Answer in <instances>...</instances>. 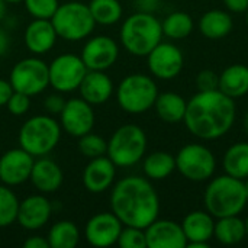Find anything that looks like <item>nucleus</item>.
<instances>
[{
    "label": "nucleus",
    "instance_id": "4be33fe9",
    "mask_svg": "<svg viewBox=\"0 0 248 248\" xmlns=\"http://www.w3.org/2000/svg\"><path fill=\"white\" fill-rule=\"evenodd\" d=\"M29 180L39 193L48 195L57 192L61 187L64 174L61 167L54 160L39 157L33 163Z\"/></svg>",
    "mask_w": 248,
    "mask_h": 248
},
{
    "label": "nucleus",
    "instance_id": "cd10ccee",
    "mask_svg": "<svg viewBox=\"0 0 248 248\" xmlns=\"http://www.w3.org/2000/svg\"><path fill=\"white\" fill-rule=\"evenodd\" d=\"M222 169L225 174L240 180L248 179V142L232 144L222 157Z\"/></svg>",
    "mask_w": 248,
    "mask_h": 248
},
{
    "label": "nucleus",
    "instance_id": "f704fd0d",
    "mask_svg": "<svg viewBox=\"0 0 248 248\" xmlns=\"http://www.w3.org/2000/svg\"><path fill=\"white\" fill-rule=\"evenodd\" d=\"M116 244L121 248H147L145 230L124 225Z\"/></svg>",
    "mask_w": 248,
    "mask_h": 248
},
{
    "label": "nucleus",
    "instance_id": "2eb2a0df",
    "mask_svg": "<svg viewBox=\"0 0 248 248\" xmlns=\"http://www.w3.org/2000/svg\"><path fill=\"white\" fill-rule=\"evenodd\" d=\"M80 57L87 70L106 71L116 62L119 57V46L116 41L110 36H93L84 44Z\"/></svg>",
    "mask_w": 248,
    "mask_h": 248
},
{
    "label": "nucleus",
    "instance_id": "a18cd8bd",
    "mask_svg": "<svg viewBox=\"0 0 248 248\" xmlns=\"http://www.w3.org/2000/svg\"><path fill=\"white\" fill-rule=\"evenodd\" d=\"M244 129H246V132H247L248 135V112L247 115H246V118H244Z\"/></svg>",
    "mask_w": 248,
    "mask_h": 248
},
{
    "label": "nucleus",
    "instance_id": "f03ea898",
    "mask_svg": "<svg viewBox=\"0 0 248 248\" xmlns=\"http://www.w3.org/2000/svg\"><path fill=\"white\" fill-rule=\"evenodd\" d=\"M110 211L124 225L147 228L160 214V198L150 179L128 176L116 182L110 193Z\"/></svg>",
    "mask_w": 248,
    "mask_h": 248
},
{
    "label": "nucleus",
    "instance_id": "49530a36",
    "mask_svg": "<svg viewBox=\"0 0 248 248\" xmlns=\"http://www.w3.org/2000/svg\"><path fill=\"white\" fill-rule=\"evenodd\" d=\"M244 187H246V195H247V201H248V179L244 180Z\"/></svg>",
    "mask_w": 248,
    "mask_h": 248
},
{
    "label": "nucleus",
    "instance_id": "c756f323",
    "mask_svg": "<svg viewBox=\"0 0 248 248\" xmlns=\"http://www.w3.org/2000/svg\"><path fill=\"white\" fill-rule=\"evenodd\" d=\"M49 248H76L80 241L78 227L67 219L55 222L46 237Z\"/></svg>",
    "mask_w": 248,
    "mask_h": 248
},
{
    "label": "nucleus",
    "instance_id": "f8f14e48",
    "mask_svg": "<svg viewBox=\"0 0 248 248\" xmlns=\"http://www.w3.org/2000/svg\"><path fill=\"white\" fill-rule=\"evenodd\" d=\"M147 65L155 78L173 80L185 67V55L177 45L161 41L147 55Z\"/></svg>",
    "mask_w": 248,
    "mask_h": 248
},
{
    "label": "nucleus",
    "instance_id": "39448f33",
    "mask_svg": "<svg viewBox=\"0 0 248 248\" xmlns=\"http://www.w3.org/2000/svg\"><path fill=\"white\" fill-rule=\"evenodd\" d=\"M61 125L48 115H36L25 121L19 131V147L33 157L49 154L60 142Z\"/></svg>",
    "mask_w": 248,
    "mask_h": 248
},
{
    "label": "nucleus",
    "instance_id": "9d476101",
    "mask_svg": "<svg viewBox=\"0 0 248 248\" xmlns=\"http://www.w3.org/2000/svg\"><path fill=\"white\" fill-rule=\"evenodd\" d=\"M9 81L13 90L31 97L36 96L49 86L48 64L36 57L23 58L13 65Z\"/></svg>",
    "mask_w": 248,
    "mask_h": 248
},
{
    "label": "nucleus",
    "instance_id": "dca6fc26",
    "mask_svg": "<svg viewBox=\"0 0 248 248\" xmlns=\"http://www.w3.org/2000/svg\"><path fill=\"white\" fill-rule=\"evenodd\" d=\"M35 157L23 148H12L0 157V182L6 186H19L29 180Z\"/></svg>",
    "mask_w": 248,
    "mask_h": 248
},
{
    "label": "nucleus",
    "instance_id": "412c9836",
    "mask_svg": "<svg viewBox=\"0 0 248 248\" xmlns=\"http://www.w3.org/2000/svg\"><path fill=\"white\" fill-rule=\"evenodd\" d=\"M57 32L51 19H33L25 29V45L33 55L51 51L57 42Z\"/></svg>",
    "mask_w": 248,
    "mask_h": 248
},
{
    "label": "nucleus",
    "instance_id": "c03bdc74",
    "mask_svg": "<svg viewBox=\"0 0 248 248\" xmlns=\"http://www.w3.org/2000/svg\"><path fill=\"white\" fill-rule=\"evenodd\" d=\"M6 16V0H0V20Z\"/></svg>",
    "mask_w": 248,
    "mask_h": 248
},
{
    "label": "nucleus",
    "instance_id": "9b49d317",
    "mask_svg": "<svg viewBox=\"0 0 248 248\" xmlns=\"http://www.w3.org/2000/svg\"><path fill=\"white\" fill-rule=\"evenodd\" d=\"M48 71L49 86L58 93H70L78 90L89 70L80 55L61 54L48 64Z\"/></svg>",
    "mask_w": 248,
    "mask_h": 248
},
{
    "label": "nucleus",
    "instance_id": "c85d7f7f",
    "mask_svg": "<svg viewBox=\"0 0 248 248\" xmlns=\"http://www.w3.org/2000/svg\"><path fill=\"white\" fill-rule=\"evenodd\" d=\"M142 170L150 180H164L176 170V157L167 151H154L144 158Z\"/></svg>",
    "mask_w": 248,
    "mask_h": 248
},
{
    "label": "nucleus",
    "instance_id": "79ce46f5",
    "mask_svg": "<svg viewBox=\"0 0 248 248\" xmlns=\"http://www.w3.org/2000/svg\"><path fill=\"white\" fill-rule=\"evenodd\" d=\"M25 248H49V243L46 238L35 235V237H29L25 243H23Z\"/></svg>",
    "mask_w": 248,
    "mask_h": 248
},
{
    "label": "nucleus",
    "instance_id": "c9c22d12",
    "mask_svg": "<svg viewBox=\"0 0 248 248\" xmlns=\"http://www.w3.org/2000/svg\"><path fill=\"white\" fill-rule=\"evenodd\" d=\"M28 13L33 19H51L58 9V0H23Z\"/></svg>",
    "mask_w": 248,
    "mask_h": 248
},
{
    "label": "nucleus",
    "instance_id": "ea45409f",
    "mask_svg": "<svg viewBox=\"0 0 248 248\" xmlns=\"http://www.w3.org/2000/svg\"><path fill=\"white\" fill-rule=\"evenodd\" d=\"M222 3L230 13H246L248 9V0H222Z\"/></svg>",
    "mask_w": 248,
    "mask_h": 248
},
{
    "label": "nucleus",
    "instance_id": "aec40b11",
    "mask_svg": "<svg viewBox=\"0 0 248 248\" xmlns=\"http://www.w3.org/2000/svg\"><path fill=\"white\" fill-rule=\"evenodd\" d=\"M116 177V166L109 157H96L89 161L83 171V185L90 193H103Z\"/></svg>",
    "mask_w": 248,
    "mask_h": 248
},
{
    "label": "nucleus",
    "instance_id": "4468645a",
    "mask_svg": "<svg viewBox=\"0 0 248 248\" xmlns=\"http://www.w3.org/2000/svg\"><path fill=\"white\" fill-rule=\"evenodd\" d=\"M122 228L124 224L112 211L99 212L87 221L84 227V237L86 241L93 247H110L118 243Z\"/></svg>",
    "mask_w": 248,
    "mask_h": 248
},
{
    "label": "nucleus",
    "instance_id": "a878e982",
    "mask_svg": "<svg viewBox=\"0 0 248 248\" xmlns=\"http://www.w3.org/2000/svg\"><path fill=\"white\" fill-rule=\"evenodd\" d=\"M187 102L185 97L176 92H164L158 93L154 109L158 118L166 124H179L183 122L186 115Z\"/></svg>",
    "mask_w": 248,
    "mask_h": 248
},
{
    "label": "nucleus",
    "instance_id": "de8ad7c7",
    "mask_svg": "<svg viewBox=\"0 0 248 248\" xmlns=\"http://www.w3.org/2000/svg\"><path fill=\"white\" fill-rule=\"evenodd\" d=\"M23 0H6V3H20Z\"/></svg>",
    "mask_w": 248,
    "mask_h": 248
},
{
    "label": "nucleus",
    "instance_id": "e433bc0d",
    "mask_svg": "<svg viewBox=\"0 0 248 248\" xmlns=\"http://www.w3.org/2000/svg\"><path fill=\"white\" fill-rule=\"evenodd\" d=\"M6 108H7L9 113H12L15 116H22L31 108V96L13 90L12 96L9 97V100L6 103Z\"/></svg>",
    "mask_w": 248,
    "mask_h": 248
},
{
    "label": "nucleus",
    "instance_id": "b1692460",
    "mask_svg": "<svg viewBox=\"0 0 248 248\" xmlns=\"http://www.w3.org/2000/svg\"><path fill=\"white\" fill-rule=\"evenodd\" d=\"M199 32L212 41L222 39L228 36L234 28V20L231 13L225 9H212L205 12L198 23Z\"/></svg>",
    "mask_w": 248,
    "mask_h": 248
},
{
    "label": "nucleus",
    "instance_id": "f3484780",
    "mask_svg": "<svg viewBox=\"0 0 248 248\" xmlns=\"http://www.w3.org/2000/svg\"><path fill=\"white\" fill-rule=\"evenodd\" d=\"M147 248H186L187 240L182 224L171 219H155L145 228Z\"/></svg>",
    "mask_w": 248,
    "mask_h": 248
},
{
    "label": "nucleus",
    "instance_id": "37998d69",
    "mask_svg": "<svg viewBox=\"0 0 248 248\" xmlns=\"http://www.w3.org/2000/svg\"><path fill=\"white\" fill-rule=\"evenodd\" d=\"M9 45H10V41H9L7 33H6L3 29H0V57L4 55V54L7 52Z\"/></svg>",
    "mask_w": 248,
    "mask_h": 248
},
{
    "label": "nucleus",
    "instance_id": "ddd939ff",
    "mask_svg": "<svg viewBox=\"0 0 248 248\" xmlns=\"http://www.w3.org/2000/svg\"><path fill=\"white\" fill-rule=\"evenodd\" d=\"M61 128L71 137L80 138L92 132L94 126V112L89 102L81 97H74L65 102L60 113Z\"/></svg>",
    "mask_w": 248,
    "mask_h": 248
},
{
    "label": "nucleus",
    "instance_id": "423d86ee",
    "mask_svg": "<svg viewBox=\"0 0 248 248\" xmlns=\"http://www.w3.org/2000/svg\"><path fill=\"white\" fill-rule=\"evenodd\" d=\"M158 96V87L153 77L134 73L122 78L116 89V100L122 110L131 115H140L154 108Z\"/></svg>",
    "mask_w": 248,
    "mask_h": 248
},
{
    "label": "nucleus",
    "instance_id": "4c0bfd02",
    "mask_svg": "<svg viewBox=\"0 0 248 248\" xmlns=\"http://www.w3.org/2000/svg\"><path fill=\"white\" fill-rule=\"evenodd\" d=\"M218 81H219V74H217L214 70H202L196 76V87L198 92H209V90H217L218 89Z\"/></svg>",
    "mask_w": 248,
    "mask_h": 248
},
{
    "label": "nucleus",
    "instance_id": "393cba45",
    "mask_svg": "<svg viewBox=\"0 0 248 248\" xmlns=\"http://www.w3.org/2000/svg\"><path fill=\"white\" fill-rule=\"evenodd\" d=\"M218 90L237 100L248 93V67L244 64H232L219 74Z\"/></svg>",
    "mask_w": 248,
    "mask_h": 248
},
{
    "label": "nucleus",
    "instance_id": "7c9ffc66",
    "mask_svg": "<svg viewBox=\"0 0 248 248\" xmlns=\"http://www.w3.org/2000/svg\"><path fill=\"white\" fill-rule=\"evenodd\" d=\"M161 28L164 36L179 41L187 38L193 32L195 23L189 13L177 10L166 16V19L161 22Z\"/></svg>",
    "mask_w": 248,
    "mask_h": 248
},
{
    "label": "nucleus",
    "instance_id": "8fccbe9b",
    "mask_svg": "<svg viewBox=\"0 0 248 248\" xmlns=\"http://www.w3.org/2000/svg\"><path fill=\"white\" fill-rule=\"evenodd\" d=\"M246 230H247V237H248V218L246 219Z\"/></svg>",
    "mask_w": 248,
    "mask_h": 248
},
{
    "label": "nucleus",
    "instance_id": "473e14b6",
    "mask_svg": "<svg viewBox=\"0 0 248 248\" xmlns=\"http://www.w3.org/2000/svg\"><path fill=\"white\" fill-rule=\"evenodd\" d=\"M19 199L10 189V186L0 185V228H6L16 222Z\"/></svg>",
    "mask_w": 248,
    "mask_h": 248
},
{
    "label": "nucleus",
    "instance_id": "6e6552de",
    "mask_svg": "<svg viewBox=\"0 0 248 248\" xmlns=\"http://www.w3.org/2000/svg\"><path fill=\"white\" fill-rule=\"evenodd\" d=\"M51 22L58 38L71 42L86 39L96 26L89 4L81 1H67L60 4L51 17Z\"/></svg>",
    "mask_w": 248,
    "mask_h": 248
},
{
    "label": "nucleus",
    "instance_id": "2f4dec72",
    "mask_svg": "<svg viewBox=\"0 0 248 248\" xmlns=\"http://www.w3.org/2000/svg\"><path fill=\"white\" fill-rule=\"evenodd\" d=\"M90 13L99 25H115L121 20L124 9L119 0H90Z\"/></svg>",
    "mask_w": 248,
    "mask_h": 248
},
{
    "label": "nucleus",
    "instance_id": "20e7f679",
    "mask_svg": "<svg viewBox=\"0 0 248 248\" xmlns=\"http://www.w3.org/2000/svg\"><path fill=\"white\" fill-rule=\"evenodd\" d=\"M124 48L135 57H147L163 39L161 22L148 12H137L125 19L121 28Z\"/></svg>",
    "mask_w": 248,
    "mask_h": 248
},
{
    "label": "nucleus",
    "instance_id": "09e8293b",
    "mask_svg": "<svg viewBox=\"0 0 248 248\" xmlns=\"http://www.w3.org/2000/svg\"><path fill=\"white\" fill-rule=\"evenodd\" d=\"M244 15H246V22H247V25H248V9L246 10V13H244Z\"/></svg>",
    "mask_w": 248,
    "mask_h": 248
},
{
    "label": "nucleus",
    "instance_id": "6ab92c4d",
    "mask_svg": "<svg viewBox=\"0 0 248 248\" xmlns=\"http://www.w3.org/2000/svg\"><path fill=\"white\" fill-rule=\"evenodd\" d=\"M51 202L44 196V193L31 195L22 202H19L16 222H19V225L28 231H36L46 225L51 218Z\"/></svg>",
    "mask_w": 248,
    "mask_h": 248
},
{
    "label": "nucleus",
    "instance_id": "f257e3e1",
    "mask_svg": "<svg viewBox=\"0 0 248 248\" xmlns=\"http://www.w3.org/2000/svg\"><path fill=\"white\" fill-rule=\"evenodd\" d=\"M235 116V100L217 89L198 92L187 102L183 122L193 137L203 141H214L230 132Z\"/></svg>",
    "mask_w": 248,
    "mask_h": 248
},
{
    "label": "nucleus",
    "instance_id": "bb28decb",
    "mask_svg": "<svg viewBox=\"0 0 248 248\" xmlns=\"http://www.w3.org/2000/svg\"><path fill=\"white\" fill-rule=\"evenodd\" d=\"M247 237L246 221L238 215L215 219L214 238L222 246H235Z\"/></svg>",
    "mask_w": 248,
    "mask_h": 248
},
{
    "label": "nucleus",
    "instance_id": "58836bf2",
    "mask_svg": "<svg viewBox=\"0 0 248 248\" xmlns=\"http://www.w3.org/2000/svg\"><path fill=\"white\" fill-rule=\"evenodd\" d=\"M67 100L62 99L61 93H52L49 96L45 97L44 100V108L48 113H52V115H60L61 110L64 109V105H65Z\"/></svg>",
    "mask_w": 248,
    "mask_h": 248
},
{
    "label": "nucleus",
    "instance_id": "7ed1b4c3",
    "mask_svg": "<svg viewBox=\"0 0 248 248\" xmlns=\"http://www.w3.org/2000/svg\"><path fill=\"white\" fill-rule=\"evenodd\" d=\"M203 203L215 219L240 215L248 203L244 180L228 174L209 179L203 193Z\"/></svg>",
    "mask_w": 248,
    "mask_h": 248
},
{
    "label": "nucleus",
    "instance_id": "a19ab883",
    "mask_svg": "<svg viewBox=\"0 0 248 248\" xmlns=\"http://www.w3.org/2000/svg\"><path fill=\"white\" fill-rule=\"evenodd\" d=\"M12 93H13V87H12L10 81L0 78V106H6Z\"/></svg>",
    "mask_w": 248,
    "mask_h": 248
},
{
    "label": "nucleus",
    "instance_id": "72a5a7b5",
    "mask_svg": "<svg viewBox=\"0 0 248 248\" xmlns=\"http://www.w3.org/2000/svg\"><path fill=\"white\" fill-rule=\"evenodd\" d=\"M78 151L90 160L96 158V157L106 155L108 141H105V138L97 134L87 132L78 138Z\"/></svg>",
    "mask_w": 248,
    "mask_h": 248
},
{
    "label": "nucleus",
    "instance_id": "a211bd4d",
    "mask_svg": "<svg viewBox=\"0 0 248 248\" xmlns=\"http://www.w3.org/2000/svg\"><path fill=\"white\" fill-rule=\"evenodd\" d=\"M182 228L187 240L186 248H208L214 238L215 218L206 209L192 211L183 218Z\"/></svg>",
    "mask_w": 248,
    "mask_h": 248
},
{
    "label": "nucleus",
    "instance_id": "1a4fd4ad",
    "mask_svg": "<svg viewBox=\"0 0 248 248\" xmlns=\"http://www.w3.org/2000/svg\"><path fill=\"white\" fill-rule=\"evenodd\" d=\"M176 157V170L187 180L202 183L214 177L217 158L203 144H187L179 150Z\"/></svg>",
    "mask_w": 248,
    "mask_h": 248
},
{
    "label": "nucleus",
    "instance_id": "5701e85b",
    "mask_svg": "<svg viewBox=\"0 0 248 248\" xmlns=\"http://www.w3.org/2000/svg\"><path fill=\"white\" fill-rule=\"evenodd\" d=\"M80 97L93 105H102L113 94V81L105 71L89 70L80 87Z\"/></svg>",
    "mask_w": 248,
    "mask_h": 248
},
{
    "label": "nucleus",
    "instance_id": "0eeeda50",
    "mask_svg": "<svg viewBox=\"0 0 248 248\" xmlns=\"http://www.w3.org/2000/svg\"><path fill=\"white\" fill-rule=\"evenodd\" d=\"M147 153V135L134 124L119 126L108 141L106 155L116 167H131L140 163Z\"/></svg>",
    "mask_w": 248,
    "mask_h": 248
}]
</instances>
